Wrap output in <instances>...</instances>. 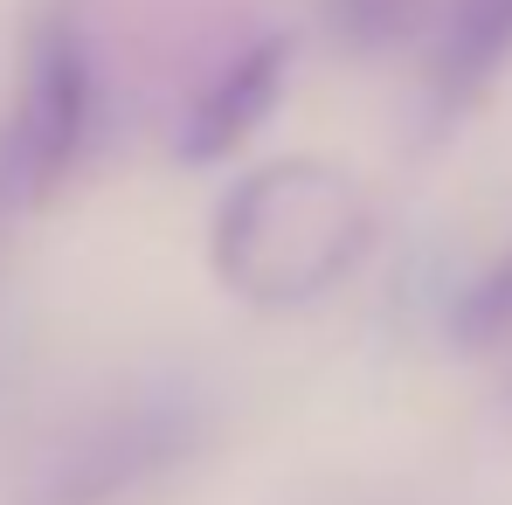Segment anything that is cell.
Wrapping results in <instances>:
<instances>
[{
  "label": "cell",
  "mask_w": 512,
  "mask_h": 505,
  "mask_svg": "<svg viewBox=\"0 0 512 505\" xmlns=\"http://www.w3.org/2000/svg\"><path fill=\"white\" fill-rule=\"evenodd\" d=\"M215 277L250 305H312L374 250V208L353 173L326 160H277L236 180L215 208Z\"/></svg>",
  "instance_id": "6da1fadb"
},
{
  "label": "cell",
  "mask_w": 512,
  "mask_h": 505,
  "mask_svg": "<svg viewBox=\"0 0 512 505\" xmlns=\"http://www.w3.org/2000/svg\"><path fill=\"white\" fill-rule=\"evenodd\" d=\"M201 429L208 416L187 395H139L125 409H104L35 457L14 505H118L194 457Z\"/></svg>",
  "instance_id": "7a4b0ae2"
},
{
  "label": "cell",
  "mask_w": 512,
  "mask_h": 505,
  "mask_svg": "<svg viewBox=\"0 0 512 505\" xmlns=\"http://www.w3.org/2000/svg\"><path fill=\"white\" fill-rule=\"evenodd\" d=\"M90 111H97V77H90V42L77 14H42L28 28L21 56V97L7 125V187L21 201H49L90 146Z\"/></svg>",
  "instance_id": "3957f363"
},
{
  "label": "cell",
  "mask_w": 512,
  "mask_h": 505,
  "mask_svg": "<svg viewBox=\"0 0 512 505\" xmlns=\"http://www.w3.org/2000/svg\"><path fill=\"white\" fill-rule=\"evenodd\" d=\"M284 70H291V35H256L250 49H236L208 84L194 90L187 118L173 125V153L187 167L229 160L256 125L270 118V104L284 97Z\"/></svg>",
  "instance_id": "277c9868"
},
{
  "label": "cell",
  "mask_w": 512,
  "mask_h": 505,
  "mask_svg": "<svg viewBox=\"0 0 512 505\" xmlns=\"http://www.w3.org/2000/svg\"><path fill=\"white\" fill-rule=\"evenodd\" d=\"M512 63V0H450L429 56V111L436 125L464 118Z\"/></svg>",
  "instance_id": "5b68a950"
},
{
  "label": "cell",
  "mask_w": 512,
  "mask_h": 505,
  "mask_svg": "<svg viewBox=\"0 0 512 505\" xmlns=\"http://www.w3.org/2000/svg\"><path fill=\"white\" fill-rule=\"evenodd\" d=\"M443 326H450L457 353H499V346H512V250L499 263H485L457 291V305H450Z\"/></svg>",
  "instance_id": "8992f818"
},
{
  "label": "cell",
  "mask_w": 512,
  "mask_h": 505,
  "mask_svg": "<svg viewBox=\"0 0 512 505\" xmlns=\"http://www.w3.org/2000/svg\"><path fill=\"white\" fill-rule=\"evenodd\" d=\"M319 7H326V28L340 35L353 56L395 49V42L429 14V0H319Z\"/></svg>",
  "instance_id": "52a82bcc"
}]
</instances>
